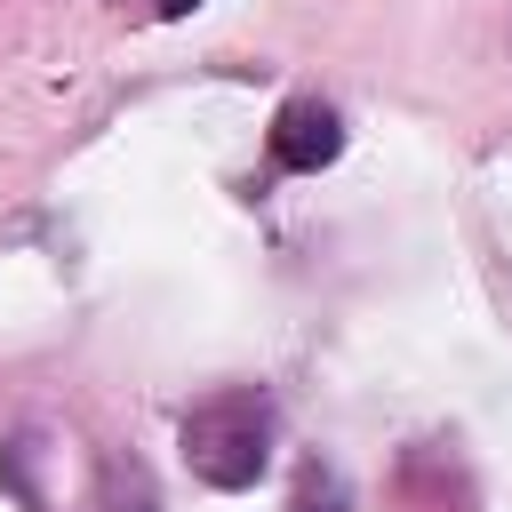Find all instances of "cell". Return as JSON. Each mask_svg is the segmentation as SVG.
I'll list each match as a JSON object with an SVG mask.
<instances>
[{"instance_id": "obj_1", "label": "cell", "mask_w": 512, "mask_h": 512, "mask_svg": "<svg viewBox=\"0 0 512 512\" xmlns=\"http://www.w3.org/2000/svg\"><path fill=\"white\" fill-rule=\"evenodd\" d=\"M176 448H184L192 480H208V488H256L264 464H272V400L256 384H232V392L200 400L176 424Z\"/></svg>"}, {"instance_id": "obj_2", "label": "cell", "mask_w": 512, "mask_h": 512, "mask_svg": "<svg viewBox=\"0 0 512 512\" xmlns=\"http://www.w3.org/2000/svg\"><path fill=\"white\" fill-rule=\"evenodd\" d=\"M336 152H344V112H336L328 96H288V104L272 112V160H280L288 176H320Z\"/></svg>"}, {"instance_id": "obj_3", "label": "cell", "mask_w": 512, "mask_h": 512, "mask_svg": "<svg viewBox=\"0 0 512 512\" xmlns=\"http://www.w3.org/2000/svg\"><path fill=\"white\" fill-rule=\"evenodd\" d=\"M104 512H152V472L136 456H104Z\"/></svg>"}, {"instance_id": "obj_4", "label": "cell", "mask_w": 512, "mask_h": 512, "mask_svg": "<svg viewBox=\"0 0 512 512\" xmlns=\"http://www.w3.org/2000/svg\"><path fill=\"white\" fill-rule=\"evenodd\" d=\"M352 496H344V480L328 472V464H304L296 472V496H288V512H344Z\"/></svg>"}, {"instance_id": "obj_5", "label": "cell", "mask_w": 512, "mask_h": 512, "mask_svg": "<svg viewBox=\"0 0 512 512\" xmlns=\"http://www.w3.org/2000/svg\"><path fill=\"white\" fill-rule=\"evenodd\" d=\"M200 0H152V16H192Z\"/></svg>"}]
</instances>
